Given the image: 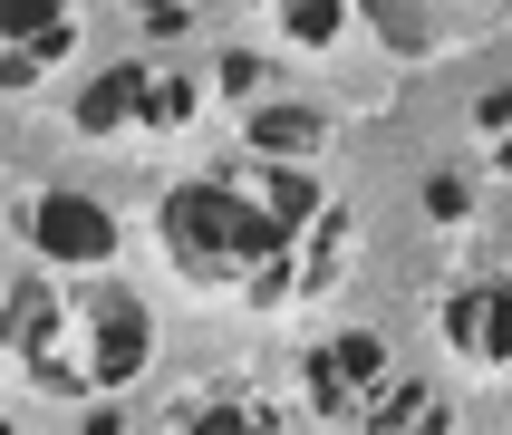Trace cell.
I'll return each mask as SVG.
<instances>
[{"mask_svg": "<svg viewBox=\"0 0 512 435\" xmlns=\"http://www.w3.org/2000/svg\"><path fill=\"white\" fill-rule=\"evenodd\" d=\"M329 232V194H319L310 165H261V155H232L213 174H184L165 194V261L203 290H242V300H290V290H329L319 271L339 261Z\"/></svg>", "mask_w": 512, "mask_h": 435, "instance_id": "obj_1", "label": "cell"}, {"mask_svg": "<svg viewBox=\"0 0 512 435\" xmlns=\"http://www.w3.org/2000/svg\"><path fill=\"white\" fill-rule=\"evenodd\" d=\"M0 358L39 397H116L155 368V310L107 271H29L0 290Z\"/></svg>", "mask_w": 512, "mask_h": 435, "instance_id": "obj_2", "label": "cell"}, {"mask_svg": "<svg viewBox=\"0 0 512 435\" xmlns=\"http://www.w3.org/2000/svg\"><path fill=\"white\" fill-rule=\"evenodd\" d=\"M194 116V78L184 68H165L155 49H126V58H107L97 78L78 87V136H136V126H184Z\"/></svg>", "mask_w": 512, "mask_h": 435, "instance_id": "obj_3", "label": "cell"}, {"mask_svg": "<svg viewBox=\"0 0 512 435\" xmlns=\"http://www.w3.org/2000/svg\"><path fill=\"white\" fill-rule=\"evenodd\" d=\"M397 348L377 339V329H339V339L310 348V368H300V387H310V416H329V426H368L377 406H387V387H397Z\"/></svg>", "mask_w": 512, "mask_h": 435, "instance_id": "obj_4", "label": "cell"}, {"mask_svg": "<svg viewBox=\"0 0 512 435\" xmlns=\"http://www.w3.org/2000/svg\"><path fill=\"white\" fill-rule=\"evenodd\" d=\"M20 242L39 252V271H116V252H126L116 213L78 184H39L20 203Z\"/></svg>", "mask_w": 512, "mask_h": 435, "instance_id": "obj_5", "label": "cell"}, {"mask_svg": "<svg viewBox=\"0 0 512 435\" xmlns=\"http://www.w3.org/2000/svg\"><path fill=\"white\" fill-rule=\"evenodd\" d=\"M78 58V0H0V87H39Z\"/></svg>", "mask_w": 512, "mask_h": 435, "instance_id": "obj_6", "label": "cell"}, {"mask_svg": "<svg viewBox=\"0 0 512 435\" xmlns=\"http://www.w3.org/2000/svg\"><path fill=\"white\" fill-rule=\"evenodd\" d=\"M435 329H445V348H455L464 368L503 377L512 368V281H455L445 310H435Z\"/></svg>", "mask_w": 512, "mask_h": 435, "instance_id": "obj_7", "label": "cell"}, {"mask_svg": "<svg viewBox=\"0 0 512 435\" xmlns=\"http://www.w3.org/2000/svg\"><path fill=\"white\" fill-rule=\"evenodd\" d=\"M319 145H329V116L290 107V97L252 107V126H242V155H261V165H319Z\"/></svg>", "mask_w": 512, "mask_h": 435, "instance_id": "obj_8", "label": "cell"}, {"mask_svg": "<svg viewBox=\"0 0 512 435\" xmlns=\"http://www.w3.org/2000/svg\"><path fill=\"white\" fill-rule=\"evenodd\" d=\"M165 435H281V406L252 397V387H213V397H194Z\"/></svg>", "mask_w": 512, "mask_h": 435, "instance_id": "obj_9", "label": "cell"}, {"mask_svg": "<svg viewBox=\"0 0 512 435\" xmlns=\"http://www.w3.org/2000/svg\"><path fill=\"white\" fill-rule=\"evenodd\" d=\"M358 435H455V416H445V387H426V377H397V387H387V406H377Z\"/></svg>", "mask_w": 512, "mask_h": 435, "instance_id": "obj_10", "label": "cell"}, {"mask_svg": "<svg viewBox=\"0 0 512 435\" xmlns=\"http://www.w3.org/2000/svg\"><path fill=\"white\" fill-rule=\"evenodd\" d=\"M358 20L387 39L397 58H435V39H445V20H435V0H358Z\"/></svg>", "mask_w": 512, "mask_h": 435, "instance_id": "obj_11", "label": "cell"}, {"mask_svg": "<svg viewBox=\"0 0 512 435\" xmlns=\"http://www.w3.org/2000/svg\"><path fill=\"white\" fill-rule=\"evenodd\" d=\"M290 49H339V29L358 20V0H271Z\"/></svg>", "mask_w": 512, "mask_h": 435, "instance_id": "obj_12", "label": "cell"}, {"mask_svg": "<svg viewBox=\"0 0 512 435\" xmlns=\"http://www.w3.org/2000/svg\"><path fill=\"white\" fill-rule=\"evenodd\" d=\"M474 145L512 174V87H484V107H474Z\"/></svg>", "mask_w": 512, "mask_h": 435, "instance_id": "obj_13", "label": "cell"}, {"mask_svg": "<svg viewBox=\"0 0 512 435\" xmlns=\"http://www.w3.org/2000/svg\"><path fill=\"white\" fill-rule=\"evenodd\" d=\"M0 435H20V426H10V416H0Z\"/></svg>", "mask_w": 512, "mask_h": 435, "instance_id": "obj_14", "label": "cell"}]
</instances>
